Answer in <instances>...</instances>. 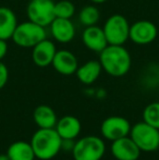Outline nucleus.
Instances as JSON below:
<instances>
[{"mask_svg": "<svg viewBox=\"0 0 159 160\" xmlns=\"http://www.w3.org/2000/svg\"><path fill=\"white\" fill-rule=\"evenodd\" d=\"M75 13V6L69 0L55 2V15L61 19H71Z\"/></svg>", "mask_w": 159, "mask_h": 160, "instance_id": "22", "label": "nucleus"}, {"mask_svg": "<svg viewBox=\"0 0 159 160\" xmlns=\"http://www.w3.org/2000/svg\"><path fill=\"white\" fill-rule=\"evenodd\" d=\"M143 121L159 130V101L151 102L143 111Z\"/></svg>", "mask_w": 159, "mask_h": 160, "instance_id": "21", "label": "nucleus"}, {"mask_svg": "<svg viewBox=\"0 0 159 160\" xmlns=\"http://www.w3.org/2000/svg\"><path fill=\"white\" fill-rule=\"evenodd\" d=\"M89 1H92L94 4H102V3H105V2H107L108 0H89Z\"/></svg>", "mask_w": 159, "mask_h": 160, "instance_id": "26", "label": "nucleus"}, {"mask_svg": "<svg viewBox=\"0 0 159 160\" xmlns=\"http://www.w3.org/2000/svg\"><path fill=\"white\" fill-rule=\"evenodd\" d=\"M26 14L30 21L47 28L56 19L55 2L52 0H31L26 8Z\"/></svg>", "mask_w": 159, "mask_h": 160, "instance_id": "7", "label": "nucleus"}, {"mask_svg": "<svg viewBox=\"0 0 159 160\" xmlns=\"http://www.w3.org/2000/svg\"><path fill=\"white\" fill-rule=\"evenodd\" d=\"M51 65L59 74L69 76L75 74L79 68V61L77 56L72 51L61 49V50H57Z\"/></svg>", "mask_w": 159, "mask_h": 160, "instance_id": "13", "label": "nucleus"}, {"mask_svg": "<svg viewBox=\"0 0 159 160\" xmlns=\"http://www.w3.org/2000/svg\"><path fill=\"white\" fill-rule=\"evenodd\" d=\"M8 80H9V70L3 62L0 61V89H2L6 86Z\"/></svg>", "mask_w": 159, "mask_h": 160, "instance_id": "23", "label": "nucleus"}, {"mask_svg": "<svg viewBox=\"0 0 159 160\" xmlns=\"http://www.w3.org/2000/svg\"><path fill=\"white\" fill-rule=\"evenodd\" d=\"M158 36V28L148 20H140L130 26L129 39L136 45L152 44Z\"/></svg>", "mask_w": 159, "mask_h": 160, "instance_id": "9", "label": "nucleus"}, {"mask_svg": "<svg viewBox=\"0 0 159 160\" xmlns=\"http://www.w3.org/2000/svg\"><path fill=\"white\" fill-rule=\"evenodd\" d=\"M130 137L141 152H152L159 149V130L146 122H138L131 128Z\"/></svg>", "mask_w": 159, "mask_h": 160, "instance_id": "5", "label": "nucleus"}, {"mask_svg": "<svg viewBox=\"0 0 159 160\" xmlns=\"http://www.w3.org/2000/svg\"><path fill=\"white\" fill-rule=\"evenodd\" d=\"M110 150L117 160H137L142 152L130 135L113 141Z\"/></svg>", "mask_w": 159, "mask_h": 160, "instance_id": "10", "label": "nucleus"}, {"mask_svg": "<svg viewBox=\"0 0 159 160\" xmlns=\"http://www.w3.org/2000/svg\"><path fill=\"white\" fill-rule=\"evenodd\" d=\"M7 52H8V44H7V40L0 39V61H2V59L6 57Z\"/></svg>", "mask_w": 159, "mask_h": 160, "instance_id": "25", "label": "nucleus"}, {"mask_svg": "<svg viewBox=\"0 0 159 160\" xmlns=\"http://www.w3.org/2000/svg\"><path fill=\"white\" fill-rule=\"evenodd\" d=\"M17 24L14 11L8 7H0V39H11Z\"/></svg>", "mask_w": 159, "mask_h": 160, "instance_id": "17", "label": "nucleus"}, {"mask_svg": "<svg viewBox=\"0 0 159 160\" xmlns=\"http://www.w3.org/2000/svg\"><path fill=\"white\" fill-rule=\"evenodd\" d=\"M33 119L39 128H55L58 122L55 110L46 105H42L35 108L33 112Z\"/></svg>", "mask_w": 159, "mask_h": 160, "instance_id": "18", "label": "nucleus"}, {"mask_svg": "<svg viewBox=\"0 0 159 160\" xmlns=\"http://www.w3.org/2000/svg\"><path fill=\"white\" fill-rule=\"evenodd\" d=\"M30 143L37 159L50 160L61 150L62 138L56 128H38L33 134Z\"/></svg>", "mask_w": 159, "mask_h": 160, "instance_id": "2", "label": "nucleus"}, {"mask_svg": "<svg viewBox=\"0 0 159 160\" xmlns=\"http://www.w3.org/2000/svg\"><path fill=\"white\" fill-rule=\"evenodd\" d=\"M57 48L52 40L45 38L32 48V60L35 65L46 68L51 65Z\"/></svg>", "mask_w": 159, "mask_h": 160, "instance_id": "12", "label": "nucleus"}, {"mask_svg": "<svg viewBox=\"0 0 159 160\" xmlns=\"http://www.w3.org/2000/svg\"><path fill=\"white\" fill-rule=\"evenodd\" d=\"M99 62L102 71L113 78H121L129 73L132 58L123 45H108L99 52Z\"/></svg>", "mask_w": 159, "mask_h": 160, "instance_id": "1", "label": "nucleus"}, {"mask_svg": "<svg viewBox=\"0 0 159 160\" xmlns=\"http://www.w3.org/2000/svg\"><path fill=\"white\" fill-rule=\"evenodd\" d=\"M53 39L61 44H68L75 37V26L71 19L56 18L49 25Z\"/></svg>", "mask_w": 159, "mask_h": 160, "instance_id": "14", "label": "nucleus"}, {"mask_svg": "<svg viewBox=\"0 0 159 160\" xmlns=\"http://www.w3.org/2000/svg\"><path fill=\"white\" fill-rule=\"evenodd\" d=\"M130 23L122 14H112L106 20L104 30L108 45H124L130 36Z\"/></svg>", "mask_w": 159, "mask_h": 160, "instance_id": "6", "label": "nucleus"}, {"mask_svg": "<svg viewBox=\"0 0 159 160\" xmlns=\"http://www.w3.org/2000/svg\"><path fill=\"white\" fill-rule=\"evenodd\" d=\"M74 139H62L61 143V150L64 152H72L73 147H74Z\"/></svg>", "mask_w": 159, "mask_h": 160, "instance_id": "24", "label": "nucleus"}, {"mask_svg": "<svg viewBox=\"0 0 159 160\" xmlns=\"http://www.w3.org/2000/svg\"><path fill=\"white\" fill-rule=\"evenodd\" d=\"M100 13L99 10L94 4H88L81 9L79 14V21L83 26H92L96 25L97 22L99 21Z\"/></svg>", "mask_w": 159, "mask_h": 160, "instance_id": "20", "label": "nucleus"}, {"mask_svg": "<svg viewBox=\"0 0 159 160\" xmlns=\"http://www.w3.org/2000/svg\"><path fill=\"white\" fill-rule=\"evenodd\" d=\"M55 128L62 139H75L80 135L82 125L77 117L64 116L58 120Z\"/></svg>", "mask_w": 159, "mask_h": 160, "instance_id": "15", "label": "nucleus"}, {"mask_svg": "<svg viewBox=\"0 0 159 160\" xmlns=\"http://www.w3.org/2000/svg\"><path fill=\"white\" fill-rule=\"evenodd\" d=\"M106 152V145L102 138L88 135L75 142L72 150L74 160H102Z\"/></svg>", "mask_w": 159, "mask_h": 160, "instance_id": "4", "label": "nucleus"}, {"mask_svg": "<svg viewBox=\"0 0 159 160\" xmlns=\"http://www.w3.org/2000/svg\"><path fill=\"white\" fill-rule=\"evenodd\" d=\"M102 72V68L99 60H88L82 65H79L77 72V78L84 85H91L98 80Z\"/></svg>", "mask_w": 159, "mask_h": 160, "instance_id": "16", "label": "nucleus"}, {"mask_svg": "<svg viewBox=\"0 0 159 160\" xmlns=\"http://www.w3.org/2000/svg\"><path fill=\"white\" fill-rule=\"evenodd\" d=\"M7 155L10 160H34L36 158L31 143L24 141L11 144L7 150Z\"/></svg>", "mask_w": 159, "mask_h": 160, "instance_id": "19", "label": "nucleus"}, {"mask_svg": "<svg viewBox=\"0 0 159 160\" xmlns=\"http://www.w3.org/2000/svg\"><path fill=\"white\" fill-rule=\"evenodd\" d=\"M82 42L87 49L94 52H102L107 46L108 42L106 39L102 28L96 25L86 26L82 33Z\"/></svg>", "mask_w": 159, "mask_h": 160, "instance_id": "11", "label": "nucleus"}, {"mask_svg": "<svg viewBox=\"0 0 159 160\" xmlns=\"http://www.w3.org/2000/svg\"><path fill=\"white\" fill-rule=\"evenodd\" d=\"M45 38H47L45 28L28 20L17 24L11 39L21 48H33Z\"/></svg>", "mask_w": 159, "mask_h": 160, "instance_id": "3", "label": "nucleus"}, {"mask_svg": "<svg viewBox=\"0 0 159 160\" xmlns=\"http://www.w3.org/2000/svg\"><path fill=\"white\" fill-rule=\"evenodd\" d=\"M0 160H10L7 154H1L0 155Z\"/></svg>", "mask_w": 159, "mask_h": 160, "instance_id": "27", "label": "nucleus"}, {"mask_svg": "<svg viewBox=\"0 0 159 160\" xmlns=\"http://www.w3.org/2000/svg\"><path fill=\"white\" fill-rule=\"evenodd\" d=\"M131 124L123 117L112 116L105 119L100 127L102 137L110 142L117 141L122 137L129 136L131 132Z\"/></svg>", "mask_w": 159, "mask_h": 160, "instance_id": "8", "label": "nucleus"}]
</instances>
